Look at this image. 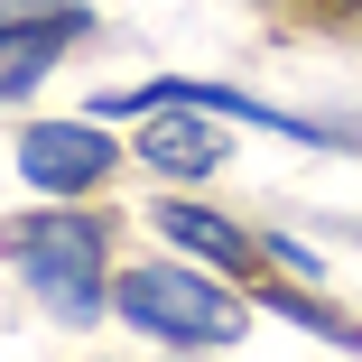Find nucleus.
I'll return each mask as SVG.
<instances>
[{
	"label": "nucleus",
	"mask_w": 362,
	"mask_h": 362,
	"mask_svg": "<svg viewBox=\"0 0 362 362\" xmlns=\"http://www.w3.org/2000/svg\"><path fill=\"white\" fill-rule=\"evenodd\" d=\"M0 260L28 279V298L56 325H93L112 307V288H103V223L93 214H65V204L10 214V223H0Z\"/></svg>",
	"instance_id": "obj_1"
},
{
	"label": "nucleus",
	"mask_w": 362,
	"mask_h": 362,
	"mask_svg": "<svg viewBox=\"0 0 362 362\" xmlns=\"http://www.w3.org/2000/svg\"><path fill=\"white\" fill-rule=\"evenodd\" d=\"M269 307H279V316H288V325H316V334H325V344H344V353H362V334H353V325H344V316H334V307H316V298H269Z\"/></svg>",
	"instance_id": "obj_8"
},
{
	"label": "nucleus",
	"mask_w": 362,
	"mask_h": 362,
	"mask_svg": "<svg viewBox=\"0 0 362 362\" xmlns=\"http://www.w3.org/2000/svg\"><path fill=\"white\" fill-rule=\"evenodd\" d=\"M112 130L103 121H28L19 130V177H28V195H84V186H103L112 177Z\"/></svg>",
	"instance_id": "obj_4"
},
{
	"label": "nucleus",
	"mask_w": 362,
	"mask_h": 362,
	"mask_svg": "<svg viewBox=\"0 0 362 362\" xmlns=\"http://www.w3.org/2000/svg\"><path fill=\"white\" fill-rule=\"evenodd\" d=\"M121 112H223V121H260V130H279V139L353 149V130H334V121H298V112H279V103H251V93H233V84H186V75L130 84V93H103V103H93V121H121Z\"/></svg>",
	"instance_id": "obj_3"
},
{
	"label": "nucleus",
	"mask_w": 362,
	"mask_h": 362,
	"mask_svg": "<svg viewBox=\"0 0 362 362\" xmlns=\"http://www.w3.org/2000/svg\"><path fill=\"white\" fill-rule=\"evenodd\" d=\"M139 158L158 177H204V168H223V130L214 121H149L139 130Z\"/></svg>",
	"instance_id": "obj_7"
},
{
	"label": "nucleus",
	"mask_w": 362,
	"mask_h": 362,
	"mask_svg": "<svg viewBox=\"0 0 362 362\" xmlns=\"http://www.w3.org/2000/svg\"><path fill=\"white\" fill-rule=\"evenodd\" d=\"M344 10H353V0H344Z\"/></svg>",
	"instance_id": "obj_11"
},
{
	"label": "nucleus",
	"mask_w": 362,
	"mask_h": 362,
	"mask_svg": "<svg viewBox=\"0 0 362 362\" xmlns=\"http://www.w3.org/2000/svg\"><path fill=\"white\" fill-rule=\"evenodd\" d=\"M158 233L177 242V251H195V260H214V269H251L260 260V242L242 233V223H223V214H204V204H158Z\"/></svg>",
	"instance_id": "obj_6"
},
{
	"label": "nucleus",
	"mask_w": 362,
	"mask_h": 362,
	"mask_svg": "<svg viewBox=\"0 0 362 362\" xmlns=\"http://www.w3.org/2000/svg\"><path fill=\"white\" fill-rule=\"evenodd\" d=\"M260 251H269V260H279V269H307V279H316V269H325V260H316V251H307V242H288V233H269V242H260Z\"/></svg>",
	"instance_id": "obj_9"
},
{
	"label": "nucleus",
	"mask_w": 362,
	"mask_h": 362,
	"mask_svg": "<svg viewBox=\"0 0 362 362\" xmlns=\"http://www.w3.org/2000/svg\"><path fill=\"white\" fill-rule=\"evenodd\" d=\"M47 10H65V0H0V19H47Z\"/></svg>",
	"instance_id": "obj_10"
},
{
	"label": "nucleus",
	"mask_w": 362,
	"mask_h": 362,
	"mask_svg": "<svg viewBox=\"0 0 362 362\" xmlns=\"http://www.w3.org/2000/svg\"><path fill=\"white\" fill-rule=\"evenodd\" d=\"M84 37V10L65 0V10H47V19H0V103H19V93H37L56 65H65V47Z\"/></svg>",
	"instance_id": "obj_5"
},
{
	"label": "nucleus",
	"mask_w": 362,
	"mask_h": 362,
	"mask_svg": "<svg viewBox=\"0 0 362 362\" xmlns=\"http://www.w3.org/2000/svg\"><path fill=\"white\" fill-rule=\"evenodd\" d=\"M112 307H121V325L158 334V344H242V325H251V307L233 298V288H214L204 269H177V260L121 269Z\"/></svg>",
	"instance_id": "obj_2"
}]
</instances>
